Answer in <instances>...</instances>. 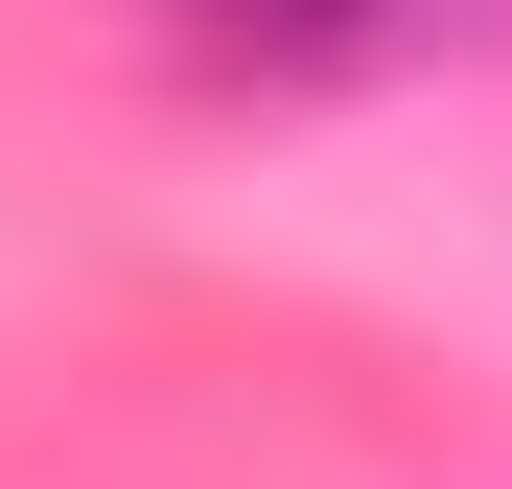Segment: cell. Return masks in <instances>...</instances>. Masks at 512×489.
I'll use <instances>...</instances> for the list:
<instances>
[{"instance_id": "1", "label": "cell", "mask_w": 512, "mask_h": 489, "mask_svg": "<svg viewBox=\"0 0 512 489\" xmlns=\"http://www.w3.org/2000/svg\"><path fill=\"white\" fill-rule=\"evenodd\" d=\"M210 47H280V70H350V47H396V0H210Z\"/></svg>"}]
</instances>
